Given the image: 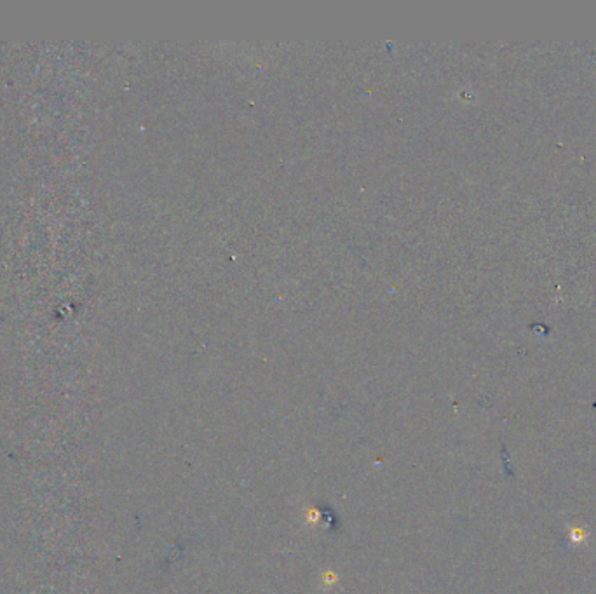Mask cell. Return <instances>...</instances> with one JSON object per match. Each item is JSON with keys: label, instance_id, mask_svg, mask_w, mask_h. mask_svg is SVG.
<instances>
[{"label": "cell", "instance_id": "cell-1", "mask_svg": "<svg viewBox=\"0 0 596 594\" xmlns=\"http://www.w3.org/2000/svg\"><path fill=\"white\" fill-rule=\"evenodd\" d=\"M584 540H586V532H584L583 528H570V532H568V542H570L572 546L583 544Z\"/></svg>", "mask_w": 596, "mask_h": 594}]
</instances>
